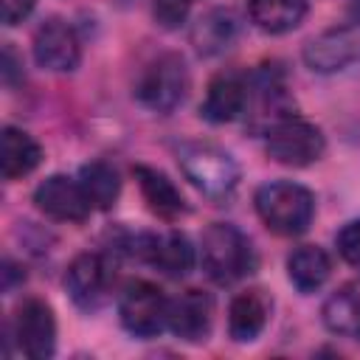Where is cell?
Returning <instances> with one entry per match:
<instances>
[{"label": "cell", "mask_w": 360, "mask_h": 360, "mask_svg": "<svg viewBox=\"0 0 360 360\" xmlns=\"http://www.w3.org/2000/svg\"><path fill=\"white\" fill-rule=\"evenodd\" d=\"M335 245H338V253H340L349 264L360 267V219L346 222V225L338 231Z\"/></svg>", "instance_id": "24"}, {"label": "cell", "mask_w": 360, "mask_h": 360, "mask_svg": "<svg viewBox=\"0 0 360 360\" xmlns=\"http://www.w3.org/2000/svg\"><path fill=\"white\" fill-rule=\"evenodd\" d=\"M239 37V20L231 8H211L191 25V45L200 56L225 53Z\"/></svg>", "instance_id": "16"}, {"label": "cell", "mask_w": 360, "mask_h": 360, "mask_svg": "<svg viewBox=\"0 0 360 360\" xmlns=\"http://www.w3.org/2000/svg\"><path fill=\"white\" fill-rule=\"evenodd\" d=\"M264 149L276 163L304 169V166L321 160V155L326 149V138L315 124L290 115V118H281L273 127H267Z\"/></svg>", "instance_id": "6"}, {"label": "cell", "mask_w": 360, "mask_h": 360, "mask_svg": "<svg viewBox=\"0 0 360 360\" xmlns=\"http://www.w3.org/2000/svg\"><path fill=\"white\" fill-rule=\"evenodd\" d=\"M34 3H37V0H3V22H6V25L22 22V20L31 14Z\"/></svg>", "instance_id": "25"}, {"label": "cell", "mask_w": 360, "mask_h": 360, "mask_svg": "<svg viewBox=\"0 0 360 360\" xmlns=\"http://www.w3.org/2000/svg\"><path fill=\"white\" fill-rule=\"evenodd\" d=\"M177 163L186 180L211 200H228L239 183L236 160L217 143L186 141L177 149Z\"/></svg>", "instance_id": "3"}, {"label": "cell", "mask_w": 360, "mask_h": 360, "mask_svg": "<svg viewBox=\"0 0 360 360\" xmlns=\"http://www.w3.org/2000/svg\"><path fill=\"white\" fill-rule=\"evenodd\" d=\"M307 0H248L250 22L264 34H287L307 17Z\"/></svg>", "instance_id": "21"}, {"label": "cell", "mask_w": 360, "mask_h": 360, "mask_svg": "<svg viewBox=\"0 0 360 360\" xmlns=\"http://www.w3.org/2000/svg\"><path fill=\"white\" fill-rule=\"evenodd\" d=\"M34 202L45 217L56 222H84L93 211L79 177L68 174H51L48 180H42L34 188Z\"/></svg>", "instance_id": "11"}, {"label": "cell", "mask_w": 360, "mask_h": 360, "mask_svg": "<svg viewBox=\"0 0 360 360\" xmlns=\"http://www.w3.org/2000/svg\"><path fill=\"white\" fill-rule=\"evenodd\" d=\"M17 56H14V48L11 45H6L3 48V82L6 84H14V73H17Z\"/></svg>", "instance_id": "26"}, {"label": "cell", "mask_w": 360, "mask_h": 360, "mask_svg": "<svg viewBox=\"0 0 360 360\" xmlns=\"http://www.w3.org/2000/svg\"><path fill=\"white\" fill-rule=\"evenodd\" d=\"M121 326L135 338H158L169 326V298L152 281L135 278L118 298Z\"/></svg>", "instance_id": "5"}, {"label": "cell", "mask_w": 360, "mask_h": 360, "mask_svg": "<svg viewBox=\"0 0 360 360\" xmlns=\"http://www.w3.org/2000/svg\"><path fill=\"white\" fill-rule=\"evenodd\" d=\"M194 0H155L152 6V14L158 20L160 28H180L188 17V8H191Z\"/></svg>", "instance_id": "23"}, {"label": "cell", "mask_w": 360, "mask_h": 360, "mask_svg": "<svg viewBox=\"0 0 360 360\" xmlns=\"http://www.w3.org/2000/svg\"><path fill=\"white\" fill-rule=\"evenodd\" d=\"M321 315L332 335L360 340V278L338 287L323 301Z\"/></svg>", "instance_id": "18"}, {"label": "cell", "mask_w": 360, "mask_h": 360, "mask_svg": "<svg viewBox=\"0 0 360 360\" xmlns=\"http://www.w3.org/2000/svg\"><path fill=\"white\" fill-rule=\"evenodd\" d=\"M11 335L20 352L31 360H45L56 349V318L42 298H25L11 321Z\"/></svg>", "instance_id": "9"}, {"label": "cell", "mask_w": 360, "mask_h": 360, "mask_svg": "<svg viewBox=\"0 0 360 360\" xmlns=\"http://www.w3.org/2000/svg\"><path fill=\"white\" fill-rule=\"evenodd\" d=\"M270 309H273V301L264 290L250 287V290L239 292L228 307V335L236 343L256 340L270 321Z\"/></svg>", "instance_id": "15"}, {"label": "cell", "mask_w": 360, "mask_h": 360, "mask_svg": "<svg viewBox=\"0 0 360 360\" xmlns=\"http://www.w3.org/2000/svg\"><path fill=\"white\" fill-rule=\"evenodd\" d=\"M115 284V267L107 253H79L65 273L68 295L82 309H98Z\"/></svg>", "instance_id": "8"}, {"label": "cell", "mask_w": 360, "mask_h": 360, "mask_svg": "<svg viewBox=\"0 0 360 360\" xmlns=\"http://www.w3.org/2000/svg\"><path fill=\"white\" fill-rule=\"evenodd\" d=\"M42 160V146L22 129L6 127L0 135V172L6 180L31 174Z\"/></svg>", "instance_id": "19"}, {"label": "cell", "mask_w": 360, "mask_h": 360, "mask_svg": "<svg viewBox=\"0 0 360 360\" xmlns=\"http://www.w3.org/2000/svg\"><path fill=\"white\" fill-rule=\"evenodd\" d=\"M259 219L278 236H301L315 217V197L292 180H273L256 188L253 197Z\"/></svg>", "instance_id": "2"}, {"label": "cell", "mask_w": 360, "mask_h": 360, "mask_svg": "<svg viewBox=\"0 0 360 360\" xmlns=\"http://www.w3.org/2000/svg\"><path fill=\"white\" fill-rule=\"evenodd\" d=\"M124 253L143 264L158 267L169 278H183L194 267V248L188 236L169 231V233H135L124 239Z\"/></svg>", "instance_id": "7"}, {"label": "cell", "mask_w": 360, "mask_h": 360, "mask_svg": "<svg viewBox=\"0 0 360 360\" xmlns=\"http://www.w3.org/2000/svg\"><path fill=\"white\" fill-rule=\"evenodd\" d=\"M34 59L39 68L53 70V73L76 70L82 59V45H79L76 31L59 17L45 20L34 31Z\"/></svg>", "instance_id": "12"}, {"label": "cell", "mask_w": 360, "mask_h": 360, "mask_svg": "<svg viewBox=\"0 0 360 360\" xmlns=\"http://www.w3.org/2000/svg\"><path fill=\"white\" fill-rule=\"evenodd\" d=\"M250 104V79H245L236 70H222L208 82L205 98H202V118L211 124H228L236 121Z\"/></svg>", "instance_id": "13"}, {"label": "cell", "mask_w": 360, "mask_h": 360, "mask_svg": "<svg viewBox=\"0 0 360 360\" xmlns=\"http://www.w3.org/2000/svg\"><path fill=\"white\" fill-rule=\"evenodd\" d=\"M79 183L90 200L93 208L107 211L115 205L118 194H121V177L118 172L107 163V160H90L79 169Z\"/></svg>", "instance_id": "22"}, {"label": "cell", "mask_w": 360, "mask_h": 360, "mask_svg": "<svg viewBox=\"0 0 360 360\" xmlns=\"http://www.w3.org/2000/svg\"><path fill=\"white\" fill-rule=\"evenodd\" d=\"M304 62L312 73H338L360 62V22L329 28L304 45Z\"/></svg>", "instance_id": "10"}, {"label": "cell", "mask_w": 360, "mask_h": 360, "mask_svg": "<svg viewBox=\"0 0 360 360\" xmlns=\"http://www.w3.org/2000/svg\"><path fill=\"white\" fill-rule=\"evenodd\" d=\"M214 323V301L202 290H186L169 298V326L186 343H202Z\"/></svg>", "instance_id": "14"}, {"label": "cell", "mask_w": 360, "mask_h": 360, "mask_svg": "<svg viewBox=\"0 0 360 360\" xmlns=\"http://www.w3.org/2000/svg\"><path fill=\"white\" fill-rule=\"evenodd\" d=\"M132 174L138 180V188L149 205L152 214H158L160 219H177L180 214H186V200L180 194V188L160 172V169H152V166H132Z\"/></svg>", "instance_id": "17"}, {"label": "cell", "mask_w": 360, "mask_h": 360, "mask_svg": "<svg viewBox=\"0 0 360 360\" xmlns=\"http://www.w3.org/2000/svg\"><path fill=\"white\" fill-rule=\"evenodd\" d=\"M200 262L208 278L217 284L242 281L256 270V250L248 233L231 222H214L200 239Z\"/></svg>", "instance_id": "1"}, {"label": "cell", "mask_w": 360, "mask_h": 360, "mask_svg": "<svg viewBox=\"0 0 360 360\" xmlns=\"http://www.w3.org/2000/svg\"><path fill=\"white\" fill-rule=\"evenodd\" d=\"M186 90H188V70L180 53H160L158 59H152L135 84L138 101L160 115L174 112L183 104Z\"/></svg>", "instance_id": "4"}, {"label": "cell", "mask_w": 360, "mask_h": 360, "mask_svg": "<svg viewBox=\"0 0 360 360\" xmlns=\"http://www.w3.org/2000/svg\"><path fill=\"white\" fill-rule=\"evenodd\" d=\"M329 273H332V259L318 245H301L287 256V278L304 295L321 290Z\"/></svg>", "instance_id": "20"}]
</instances>
